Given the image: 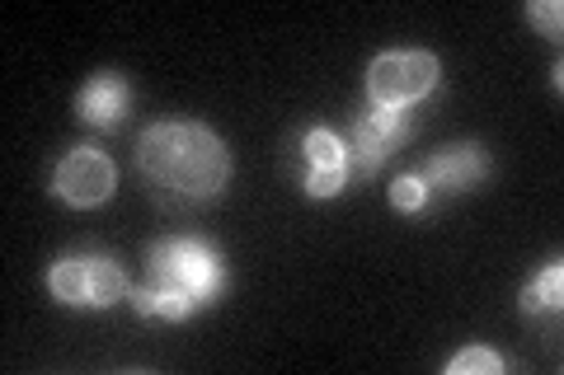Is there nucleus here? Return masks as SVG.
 Listing matches in <instances>:
<instances>
[{
  "mask_svg": "<svg viewBox=\"0 0 564 375\" xmlns=\"http://www.w3.org/2000/svg\"><path fill=\"white\" fill-rule=\"evenodd\" d=\"M137 169L170 207L212 202L231 178V151L203 122H155L137 141Z\"/></svg>",
  "mask_w": 564,
  "mask_h": 375,
  "instance_id": "1",
  "label": "nucleus"
},
{
  "mask_svg": "<svg viewBox=\"0 0 564 375\" xmlns=\"http://www.w3.org/2000/svg\"><path fill=\"white\" fill-rule=\"evenodd\" d=\"M221 258L203 240H161L151 249V282L132 291V306L141 315L188 319L198 306H212L221 291Z\"/></svg>",
  "mask_w": 564,
  "mask_h": 375,
  "instance_id": "2",
  "label": "nucleus"
},
{
  "mask_svg": "<svg viewBox=\"0 0 564 375\" xmlns=\"http://www.w3.org/2000/svg\"><path fill=\"white\" fill-rule=\"evenodd\" d=\"M47 287L70 310H109L128 296V273L104 254H70L57 258V267L47 273Z\"/></svg>",
  "mask_w": 564,
  "mask_h": 375,
  "instance_id": "3",
  "label": "nucleus"
},
{
  "mask_svg": "<svg viewBox=\"0 0 564 375\" xmlns=\"http://www.w3.org/2000/svg\"><path fill=\"white\" fill-rule=\"evenodd\" d=\"M437 85V57L433 52H386L367 70V99L381 109H410Z\"/></svg>",
  "mask_w": 564,
  "mask_h": 375,
  "instance_id": "4",
  "label": "nucleus"
},
{
  "mask_svg": "<svg viewBox=\"0 0 564 375\" xmlns=\"http://www.w3.org/2000/svg\"><path fill=\"white\" fill-rule=\"evenodd\" d=\"M410 136V122H404V109H381V103H367L362 113H352L348 128V178H372L381 169V159L391 155L400 141Z\"/></svg>",
  "mask_w": 564,
  "mask_h": 375,
  "instance_id": "5",
  "label": "nucleus"
},
{
  "mask_svg": "<svg viewBox=\"0 0 564 375\" xmlns=\"http://www.w3.org/2000/svg\"><path fill=\"white\" fill-rule=\"evenodd\" d=\"M52 188H57V198L70 202V207H99V202L113 198L118 169H113V159L104 151L76 146V151H66L57 174H52Z\"/></svg>",
  "mask_w": 564,
  "mask_h": 375,
  "instance_id": "6",
  "label": "nucleus"
},
{
  "mask_svg": "<svg viewBox=\"0 0 564 375\" xmlns=\"http://www.w3.org/2000/svg\"><path fill=\"white\" fill-rule=\"evenodd\" d=\"M489 169V159L480 146H447V151H437L429 159V169H423V188H429V198L433 192H443V198H452V192H470L475 184L485 178Z\"/></svg>",
  "mask_w": 564,
  "mask_h": 375,
  "instance_id": "7",
  "label": "nucleus"
},
{
  "mask_svg": "<svg viewBox=\"0 0 564 375\" xmlns=\"http://www.w3.org/2000/svg\"><path fill=\"white\" fill-rule=\"evenodd\" d=\"M128 103H132V89H128V80L122 76H95L90 85L80 89V118L85 122H95V128H118L122 122V113H128Z\"/></svg>",
  "mask_w": 564,
  "mask_h": 375,
  "instance_id": "8",
  "label": "nucleus"
},
{
  "mask_svg": "<svg viewBox=\"0 0 564 375\" xmlns=\"http://www.w3.org/2000/svg\"><path fill=\"white\" fill-rule=\"evenodd\" d=\"M296 146H302V174L311 169H348V146L339 132L329 128H306L296 136Z\"/></svg>",
  "mask_w": 564,
  "mask_h": 375,
  "instance_id": "9",
  "label": "nucleus"
},
{
  "mask_svg": "<svg viewBox=\"0 0 564 375\" xmlns=\"http://www.w3.org/2000/svg\"><path fill=\"white\" fill-rule=\"evenodd\" d=\"M560 296H564V267L560 258H551L536 273V282L522 291V310L527 315H541V310H560Z\"/></svg>",
  "mask_w": 564,
  "mask_h": 375,
  "instance_id": "10",
  "label": "nucleus"
},
{
  "mask_svg": "<svg viewBox=\"0 0 564 375\" xmlns=\"http://www.w3.org/2000/svg\"><path fill=\"white\" fill-rule=\"evenodd\" d=\"M499 371H503V356L489 348H466L447 362V375H499Z\"/></svg>",
  "mask_w": 564,
  "mask_h": 375,
  "instance_id": "11",
  "label": "nucleus"
},
{
  "mask_svg": "<svg viewBox=\"0 0 564 375\" xmlns=\"http://www.w3.org/2000/svg\"><path fill=\"white\" fill-rule=\"evenodd\" d=\"M423 202H429V188H423V178L419 174H404L391 184V207L395 211H419Z\"/></svg>",
  "mask_w": 564,
  "mask_h": 375,
  "instance_id": "12",
  "label": "nucleus"
},
{
  "mask_svg": "<svg viewBox=\"0 0 564 375\" xmlns=\"http://www.w3.org/2000/svg\"><path fill=\"white\" fill-rule=\"evenodd\" d=\"M348 184V169H311L302 174V188L311 192V198H339Z\"/></svg>",
  "mask_w": 564,
  "mask_h": 375,
  "instance_id": "13",
  "label": "nucleus"
},
{
  "mask_svg": "<svg viewBox=\"0 0 564 375\" xmlns=\"http://www.w3.org/2000/svg\"><path fill=\"white\" fill-rule=\"evenodd\" d=\"M527 20H532L536 29H545L551 38H560V29H564V5H560V0H532V5H527Z\"/></svg>",
  "mask_w": 564,
  "mask_h": 375,
  "instance_id": "14",
  "label": "nucleus"
}]
</instances>
